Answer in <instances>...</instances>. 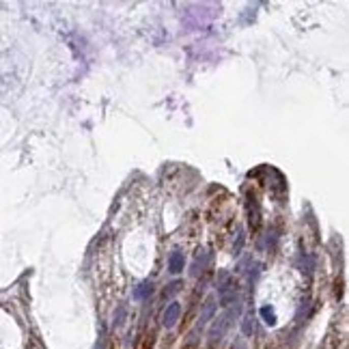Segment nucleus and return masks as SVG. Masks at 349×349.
I'll return each mask as SVG.
<instances>
[{
  "label": "nucleus",
  "mask_w": 349,
  "mask_h": 349,
  "mask_svg": "<svg viewBox=\"0 0 349 349\" xmlns=\"http://www.w3.org/2000/svg\"><path fill=\"white\" fill-rule=\"evenodd\" d=\"M211 310H214V300H207V306H205V319L211 315Z\"/></svg>",
  "instance_id": "nucleus-6"
},
{
  "label": "nucleus",
  "mask_w": 349,
  "mask_h": 349,
  "mask_svg": "<svg viewBox=\"0 0 349 349\" xmlns=\"http://www.w3.org/2000/svg\"><path fill=\"white\" fill-rule=\"evenodd\" d=\"M183 265H186V259H183V254H181V252H172L170 259H168V270H170L172 274H179V272H183Z\"/></svg>",
  "instance_id": "nucleus-1"
},
{
  "label": "nucleus",
  "mask_w": 349,
  "mask_h": 349,
  "mask_svg": "<svg viewBox=\"0 0 349 349\" xmlns=\"http://www.w3.org/2000/svg\"><path fill=\"white\" fill-rule=\"evenodd\" d=\"M192 319H194V308H190L186 315H183V319H181V326H179V330L181 332H186V330L190 328V324H192Z\"/></svg>",
  "instance_id": "nucleus-4"
},
{
  "label": "nucleus",
  "mask_w": 349,
  "mask_h": 349,
  "mask_svg": "<svg viewBox=\"0 0 349 349\" xmlns=\"http://www.w3.org/2000/svg\"><path fill=\"white\" fill-rule=\"evenodd\" d=\"M181 289V282H172L170 284V289L168 291H164V298H166V296H172V293H177Z\"/></svg>",
  "instance_id": "nucleus-5"
},
{
  "label": "nucleus",
  "mask_w": 349,
  "mask_h": 349,
  "mask_svg": "<svg viewBox=\"0 0 349 349\" xmlns=\"http://www.w3.org/2000/svg\"><path fill=\"white\" fill-rule=\"evenodd\" d=\"M177 317H179V304H170L166 308V313H164V324L172 326L174 321H177Z\"/></svg>",
  "instance_id": "nucleus-2"
},
{
  "label": "nucleus",
  "mask_w": 349,
  "mask_h": 349,
  "mask_svg": "<svg viewBox=\"0 0 349 349\" xmlns=\"http://www.w3.org/2000/svg\"><path fill=\"white\" fill-rule=\"evenodd\" d=\"M155 338H158V334H155V330H151V332L142 338V343H140L138 349H153L155 347Z\"/></svg>",
  "instance_id": "nucleus-3"
}]
</instances>
